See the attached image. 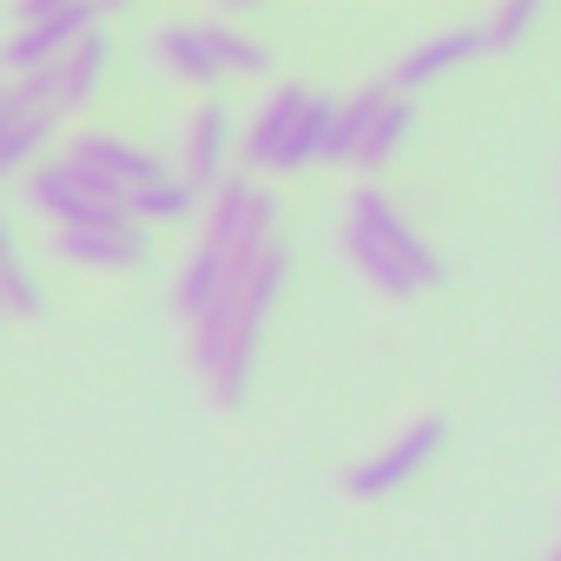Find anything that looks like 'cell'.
I'll return each mask as SVG.
<instances>
[{"label": "cell", "instance_id": "1", "mask_svg": "<svg viewBox=\"0 0 561 561\" xmlns=\"http://www.w3.org/2000/svg\"><path fill=\"white\" fill-rule=\"evenodd\" d=\"M285 277H291V251L277 244V198H264L257 218H251V231H244V244L231 251L225 298L192 331V364H198V377L211 383V397L225 410L244 403V377H251V357H257V331H264L277 291H285Z\"/></svg>", "mask_w": 561, "mask_h": 561}, {"label": "cell", "instance_id": "2", "mask_svg": "<svg viewBox=\"0 0 561 561\" xmlns=\"http://www.w3.org/2000/svg\"><path fill=\"white\" fill-rule=\"evenodd\" d=\"M344 257L370 277L383 298H410V291L443 285V257L416 238V225L377 185H357L351 205H344Z\"/></svg>", "mask_w": 561, "mask_h": 561}, {"label": "cell", "instance_id": "3", "mask_svg": "<svg viewBox=\"0 0 561 561\" xmlns=\"http://www.w3.org/2000/svg\"><path fill=\"white\" fill-rule=\"evenodd\" d=\"M337 100H318L305 87H277L264 100V113L244 133V172H305L324 159V133H331Z\"/></svg>", "mask_w": 561, "mask_h": 561}, {"label": "cell", "instance_id": "4", "mask_svg": "<svg viewBox=\"0 0 561 561\" xmlns=\"http://www.w3.org/2000/svg\"><path fill=\"white\" fill-rule=\"evenodd\" d=\"M27 205L34 211H47L60 231H100V225H133L126 218V205L106 192V185H93L87 172H73L67 159L60 165H41L34 179H27Z\"/></svg>", "mask_w": 561, "mask_h": 561}, {"label": "cell", "instance_id": "5", "mask_svg": "<svg viewBox=\"0 0 561 561\" xmlns=\"http://www.w3.org/2000/svg\"><path fill=\"white\" fill-rule=\"evenodd\" d=\"M443 443H449V430H443V416H410L370 462H357V469H344V495H357V502H377V495H390L397 482H410L416 469H430L436 456H443Z\"/></svg>", "mask_w": 561, "mask_h": 561}, {"label": "cell", "instance_id": "6", "mask_svg": "<svg viewBox=\"0 0 561 561\" xmlns=\"http://www.w3.org/2000/svg\"><path fill=\"white\" fill-rule=\"evenodd\" d=\"M14 21H21V27H14V41L0 47V54H8V67L27 80V73H41V67H60L67 47L100 27V8H21Z\"/></svg>", "mask_w": 561, "mask_h": 561}, {"label": "cell", "instance_id": "7", "mask_svg": "<svg viewBox=\"0 0 561 561\" xmlns=\"http://www.w3.org/2000/svg\"><path fill=\"white\" fill-rule=\"evenodd\" d=\"M67 165L87 172L93 185H106L119 205H126L133 192H146V185L165 179V165H159L152 152H139L133 139H113V133H80V139L67 146Z\"/></svg>", "mask_w": 561, "mask_h": 561}, {"label": "cell", "instance_id": "8", "mask_svg": "<svg viewBox=\"0 0 561 561\" xmlns=\"http://www.w3.org/2000/svg\"><path fill=\"white\" fill-rule=\"evenodd\" d=\"M231 113H225V100H205L192 119H185V165H179V179H192L198 192H218L231 172Z\"/></svg>", "mask_w": 561, "mask_h": 561}, {"label": "cell", "instance_id": "9", "mask_svg": "<svg viewBox=\"0 0 561 561\" xmlns=\"http://www.w3.org/2000/svg\"><path fill=\"white\" fill-rule=\"evenodd\" d=\"M482 54V27H456V34H430L423 47H410L397 67H390V87L397 93H410V87H430V80H443V73H456V67H469Z\"/></svg>", "mask_w": 561, "mask_h": 561}, {"label": "cell", "instance_id": "10", "mask_svg": "<svg viewBox=\"0 0 561 561\" xmlns=\"http://www.w3.org/2000/svg\"><path fill=\"white\" fill-rule=\"evenodd\" d=\"M60 257H73V264H93V271H133V264H146V231H139V225L60 231Z\"/></svg>", "mask_w": 561, "mask_h": 561}, {"label": "cell", "instance_id": "11", "mask_svg": "<svg viewBox=\"0 0 561 561\" xmlns=\"http://www.w3.org/2000/svg\"><path fill=\"white\" fill-rule=\"evenodd\" d=\"M0 311H14V318H41L47 311V291H41V277L27 271V251H21L8 218H0Z\"/></svg>", "mask_w": 561, "mask_h": 561}, {"label": "cell", "instance_id": "12", "mask_svg": "<svg viewBox=\"0 0 561 561\" xmlns=\"http://www.w3.org/2000/svg\"><path fill=\"white\" fill-rule=\"evenodd\" d=\"M152 54H159L165 73H179V80H192V87L225 80V73H218V54H211V41H205V27H165V34L152 41Z\"/></svg>", "mask_w": 561, "mask_h": 561}, {"label": "cell", "instance_id": "13", "mask_svg": "<svg viewBox=\"0 0 561 561\" xmlns=\"http://www.w3.org/2000/svg\"><path fill=\"white\" fill-rule=\"evenodd\" d=\"M383 93H390V80H377V87L351 93V106H337V113H331V133H324V165H357L364 126H370V113H377V100H383Z\"/></svg>", "mask_w": 561, "mask_h": 561}, {"label": "cell", "instance_id": "14", "mask_svg": "<svg viewBox=\"0 0 561 561\" xmlns=\"http://www.w3.org/2000/svg\"><path fill=\"white\" fill-rule=\"evenodd\" d=\"M403 133H410V100L390 87L383 100H377V113H370V126H364V146H357V165L364 172H383L390 159H397V146H403Z\"/></svg>", "mask_w": 561, "mask_h": 561}, {"label": "cell", "instance_id": "15", "mask_svg": "<svg viewBox=\"0 0 561 561\" xmlns=\"http://www.w3.org/2000/svg\"><path fill=\"white\" fill-rule=\"evenodd\" d=\"M198 198H205V192H198L192 179L165 172L159 185H146V192H133V198H126V218H133V225H179V218H192V211H198Z\"/></svg>", "mask_w": 561, "mask_h": 561}, {"label": "cell", "instance_id": "16", "mask_svg": "<svg viewBox=\"0 0 561 561\" xmlns=\"http://www.w3.org/2000/svg\"><path fill=\"white\" fill-rule=\"evenodd\" d=\"M106 34L93 27L87 41H73L67 47V60H60V106H87L93 93H100V80H106Z\"/></svg>", "mask_w": 561, "mask_h": 561}, {"label": "cell", "instance_id": "17", "mask_svg": "<svg viewBox=\"0 0 561 561\" xmlns=\"http://www.w3.org/2000/svg\"><path fill=\"white\" fill-rule=\"evenodd\" d=\"M47 133H54V113H41V106H14L8 119H0V179L21 172L47 146Z\"/></svg>", "mask_w": 561, "mask_h": 561}, {"label": "cell", "instance_id": "18", "mask_svg": "<svg viewBox=\"0 0 561 561\" xmlns=\"http://www.w3.org/2000/svg\"><path fill=\"white\" fill-rule=\"evenodd\" d=\"M205 41H211V54H218V73H271V47H264V41L225 27V21H205Z\"/></svg>", "mask_w": 561, "mask_h": 561}, {"label": "cell", "instance_id": "19", "mask_svg": "<svg viewBox=\"0 0 561 561\" xmlns=\"http://www.w3.org/2000/svg\"><path fill=\"white\" fill-rule=\"evenodd\" d=\"M528 27H535V8H528V0H515V8H495V14L482 21V54H508Z\"/></svg>", "mask_w": 561, "mask_h": 561}, {"label": "cell", "instance_id": "20", "mask_svg": "<svg viewBox=\"0 0 561 561\" xmlns=\"http://www.w3.org/2000/svg\"><path fill=\"white\" fill-rule=\"evenodd\" d=\"M14 106H21V93H14V87H0V119H8Z\"/></svg>", "mask_w": 561, "mask_h": 561}, {"label": "cell", "instance_id": "21", "mask_svg": "<svg viewBox=\"0 0 561 561\" xmlns=\"http://www.w3.org/2000/svg\"><path fill=\"white\" fill-rule=\"evenodd\" d=\"M548 561H561V541H554V548H548Z\"/></svg>", "mask_w": 561, "mask_h": 561}]
</instances>
